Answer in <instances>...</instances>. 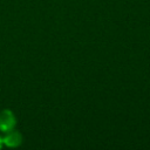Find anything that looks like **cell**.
Returning a JSON list of instances; mask_svg holds the SVG:
<instances>
[{"mask_svg":"<svg viewBox=\"0 0 150 150\" xmlns=\"http://www.w3.org/2000/svg\"><path fill=\"white\" fill-rule=\"evenodd\" d=\"M14 125H15L14 114L8 109L2 110L0 112V130L4 132H7V131L14 129Z\"/></svg>","mask_w":150,"mask_h":150,"instance_id":"1","label":"cell"},{"mask_svg":"<svg viewBox=\"0 0 150 150\" xmlns=\"http://www.w3.org/2000/svg\"><path fill=\"white\" fill-rule=\"evenodd\" d=\"M22 141H23L22 135L19 131H15L13 129L5 132V136L2 137V143L6 144L7 146H11V148L19 146L22 143Z\"/></svg>","mask_w":150,"mask_h":150,"instance_id":"2","label":"cell"},{"mask_svg":"<svg viewBox=\"0 0 150 150\" xmlns=\"http://www.w3.org/2000/svg\"><path fill=\"white\" fill-rule=\"evenodd\" d=\"M2 144H4V143H2V137H0V148H1Z\"/></svg>","mask_w":150,"mask_h":150,"instance_id":"3","label":"cell"}]
</instances>
